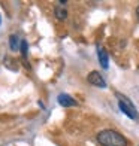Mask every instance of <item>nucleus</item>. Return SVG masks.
Returning a JSON list of instances; mask_svg holds the SVG:
<instances>
[{"mask_svg": "<svg viewBox=\"0 0 139 146\" xmlns=\"http://www.w3.org/2000/svg\"><path fill=\"white\" fill-rule=\"evenodd\" d=\"M97 142L102 146H127L129 142L121 133L115 130H102L97 134Z\"/></svg>", "mask_w": 139, "mask_h": 146, "instance_id": "f257e3e1", "label": "nucleus"}, {"mask_svg": "<svg viewBox=\"0 0 139 146\" xmlns=\"http://www.w3.org/2000/svg\"><path fill=\"white\" fill-rule=\"evenodd\" d=\"M115 97H117V100H118V108H120V110L123 112V113L127 116V118L133 119V121H139V112L135 108V104L132 103L130 98L123 96L121 92H115Z\"/></svg>", "mask_w": 139, "mask_h": 146, "instance_id": "f03ea898", "label": "nucleus"}, {"mask_svg": "<svg viewBox=\"0 0 139 146\" xmlns=\"http://www.w3.org/2000/svg\"><path fill=\"white\" fill-rule=\"evenodd\" d=\"M87 81L91 84V85H94V87L97 88H106V81L103 79V76L99 73L97 70H93L88 73V76H87Z\"/></svg>", "mask_w": 139, "mask_h": 146, "instance_id": "7ed1b4c3", "label": "nucleus"}, {"mask_svg": "<svg viewBox=\"0 0 139 146\" xmlns=\"http://www.w3.org/2000/svg\"><path fill=\"white\" fill-rule=\"evenodd\" d=\"M96 51H97V58H99V63H100L102 69L106 70V69L109 67V55H108V51L105 49L102 45H97Z\"/></svg>", "mask_w": 139, "mask_h": 146, "instance_id": "20e7f679", "label": "nucleus"}, {"mask_svg": "<svg viewBox=\"0 0 139 146\" xmlns=\"http://www.w3.org/2000/svg\"><path fill=\"white\" fill-rule=\"evenodd\" d=\"M57 102H58V104H61L63 108H74V106H78V102L74 97H70L69 94H66V92H61V94L57 96Z\"/></svg>", "mask_w": 139, "mask_h": 146, "instance_id": "39448f33", "label": "nucleus"}, {"mask_svg": "<svg viewBox=\"0 0 139 146\" xmlns=\"http://www.w3.org/2000/svg\"><path fill=\"white\" fill-rule=\"evenodd\" d=\"M54 17L58 21H64V19L67 18V9L63 8V6H55L54 8Z\"/></svg>", "mask_w": 139, "mask_h": 146, "instance_id": "423d86ee", "label": "nucleus"}, {"mask_svg": "<svg viewBox=\"0 0 139 146\" xmlns=\"http://www.w3.org/2000/svg\"><path fill=\"white\" fill-rule=\"evenodd\" d=\"M19 43H21V39L18 37V35H12L9 36V49L11 51H18L19 49Z\"/></svg>", "mask_w": 139, "mask_h": 146, "instance_id": "0eeeda50", "label": "nucleus"}, {"mask_svg": "<svg viewBox=\"0 0 139 146\" xmlns=\"http://www.w3.org/2000/svg\"><path fill=\"white\" fill-rule=\"evenodd\" d=\"M19 51H21V54H23V57L24 58H27V54H29V43H27V40H21V43H19Z\"/></svg>", "mask_w": 139, "mask_h": 146, "instance_id": "6e6552de", "label": "nucleus"}, {"mask_svg": "<svg viewBox=\"0 0 139 146\" xmlns=\"http://www.w3.org/2000/svg\"><path fill=\"white\" fill-rule=\"evenodd\" d=\"M136 17H138V19H139V5H138V8H136Z\"/></svg>", "mask_w": 139, "mask_h": 146, "instance_id": "1a4fd4ad", "label": "nucleus"}, {"mask_svg": "<svg viewBox=\"0 0 139 146\" xmlns=\"http://www.w3.org/2000/svg\"><path fill=\"white\" fill-rule=\"evenodd\" d=\"M0 19H2V17H0Z\"/></svg>", "mask_w": 139, "mask_h": 146, "instance_id": "9d476101", "label": "nucleus"}]
</instances>
